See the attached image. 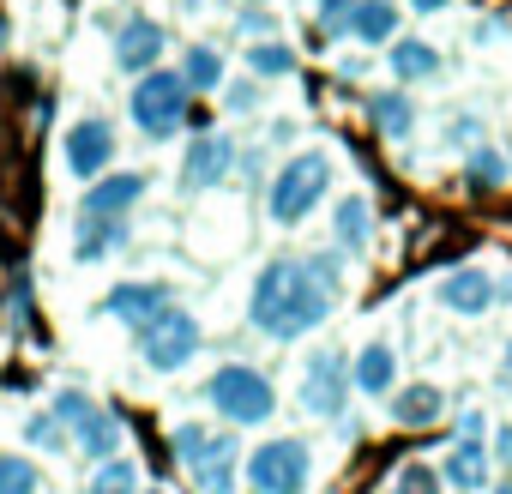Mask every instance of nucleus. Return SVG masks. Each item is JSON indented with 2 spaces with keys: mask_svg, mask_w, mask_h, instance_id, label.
I'll return each mask as SVG.
<instances>
[{
  "mask_svg": "<svg viewBox=\"0 0 512 494\" xmlns=\"http://www.w3.org/2000/svg\"><path fill=\"white\" fill-rule=\"evenodd\" d=\"M332 302H338V290H326L308 272V260H266V272L253 278V296H247V320H253V332L290 344V338H308L332 314Z\"/></svg>",
  "mask_w": 512,
  "mask_h": 494,
  "instance_id": "1",
  "label": "nucleus"
},
{
  "mask_svg": "<svg viewBox=\"0 0 512 494\" xmlns=\"http://www.w3.org/2000/svg\"><path fill=\"white\" fill-rule=\"evenodd\" d=\"M205 404L235 422V428H253V422H272L278 416V386L260 374V368H247V362H223L211 380H205Z\"/></svg>",
  "mask_w": 512,
  "mask_h": 494,
  "instance_id": "2",
  "label": "nucleus"
},
{
  "mask_svg": "<svg viewBox=\"0 0 512 494\" xmlns=\"http://www.w3.org/2000/svg\"><path fill=\"white\" fill-rule=\"evenodd\" d=\"M326 187H332V157L326 151H296L284 169H278V181H272V193H266V211H272V223H284V229H296L320 199H326Z\"/></svg>",
  "mask_w": 512,
  "mask_h": 494,
  "instance_id": "3",
  "label": "nucleus"
},
{
  "mask_svg": "<svg viewBox=\"0 0 512 494\" xmlns=\"http://www.w3.org/2000/svg\"><path fill=\"white\" fill-rule=\"evenodd\" d=\"M187 79L175 73V67H145L139 73V85H133V97H127V109H133V127L145 133V139H169L193 109H187Z\"/></svg>",
  "mask_w": 512,
  "mask_h": 494,
  "instance_id": "4",
  "label": "nucleus"
},
{
  "mask_svg": "<svg viewBox=\"0 0 512 494\" xmlns=\"http://www.w3.org/2000/svg\"><path fill=\"white\" fill-rule=\"evenodd\" d=\"M139 356H145V368H157V374H175V368H187L193 356H199V320L187 314V308H157L145 326H139Z\"/></svg>",
  "mask_w": 512,
  "mask_h": 494,
  "instance_id": "5",
  "label": "nucleus"
},
{
  "mask_svg": "<svg viewBox=\"0 0 512 494\" xmlns=\"http://www.w3.org/2000/svg\"><path fill=\"white\" fill-rule=\"evenodd\" d=\"M55 416H61V428H67V446H79L85 458H109V452H121V422H115L91 392L61 386V392H55Z\"/></svg>",
  "mask_w": 512,
  "mask_h": 494,
  "instance_id": "6",
  "label": "nucleus"
},
{
  "mask_svg": "<svg viewBox=\"0 0 512 494\" xmlns=\"http://www.w3.org/2000/svg\"><path fill=\"white\" fill-rule=\"evenodd\" d=\"M314 476V452L302 440H266L260 452L247 458V482L253 494H302Z\"/></svg>",
  "mask_w": 512,
  "mask_h": 494,
  "instance_id": "7",
  "label": "nucleus"
},
{
  "mask_svg": "<svg viewBox=\"0 0 512 494\" xmlns=\"http://www.w3.org/2000/svg\"><path fill=\"white\" fill-rule=\"evenodd\" d=\"M344 404H350V368H344V356L338 350L308 356V368H302V410L332 422V416H344Z\"/></svg>",
  "mask_w": 512,
  "mask_h": 494,
  "instance_id": "8",
  "label": "nucleus"
},
{
  "mask_svg": "<svg viewBox=\"0 0 512 494\" xmlns=\"http://www.w3.org/2000/svg\"><path fill=\"white\" fill-rule=\"evenodd\" d=\"M61 157H67V175H73V181H97V175L115 163V127L97 121V115L73 121L67 139H61Z\"/></svg>",
  "mask_w": 512,
  "mask_h": 494,
  "instance_id": "9",
  "label": "nucleus"
},
{
  "mask_svg": "<svg viewBox=\"0 0 512 494\" xmlns=\"http://www.w3.org/2000/svg\"><path fill=\"white\" fill-rule=\"evenodd\" d=\"M229 169H235V139L229 133H199L187 145V157H181V187L187 193H205V187L229 181Z\"/></svg>",
  "mask_w": 512,
  "mask_h": 494,
  "instance_id": "10",
  "label": "nucleus"
},
{
  "mask_svg": "<svg viewBox=\"0 0 512 494\" xmlns=\"http://www.w3.org/2000/svg\"><path fill=\"white\" fill-rule=\"evenodd\" d=\"M181 464H187L199 494H235V440L229 434H205Z\"/></svg>",
  "mask_w": 512,
  "mask_h": 494,
  "instance_id": "11",
  "label": "nucleus"
},
{
  "mask_svg": "<svg viewBox=\"0 0 512 494\" xmlns=\"http://www.w3.org/2000/svg\"><path fill=\"white\" fill-rule=\"evenodd\" d=\"M145 187H151V175H139V169L97 175V181H85V199H79V211H97V217H127V211L145 199Z\"/></svg>",
  "mask_w": 512,
  "mask_h": 494,
  "instance_id": "12",
  "label": "nucleus"
},
{
  "mask_svg": "<svg viewBox=\"0 0 512 494\" xmlns=\"http://www.w3.org/2000/svg\"><path fill=\"white\" fill-rule=\"evenodd\" d=\"M163 49H169V37H163V25L157 19H127L121 31H115V67L121 73H145V67H157L163 61Z\"/></svg>",
  "mask_w": 512,
  "mask_h": 494,
  "instance_id": "13",
  "label": "nucleus"
},
{
  "mask_svg": "<svg viewBox=\"0 0 512 494\" xmlns=\"http://www.w3.org/2000/svg\"><path fill=\"white\" fill-rule=\"evenodd\" d=\"M133 235H127V217H97V211H79V223H73V260L79 266H91V260H109V254H121Z\"/></svg>",
  "mask_w": 512,
  "mask_h": 494,
  "instance_id": "14",
  "label": "nucleus"
},
{
  "mask_svg": "<svg viewBox=\"0 0 512 494\" xmlns=\"http://www.w3.org/2000/svg\"><path fill=\"white\" fill-rule=\"evenodd\" d=\"M157 308H169V284H157V278H145V284H115L109 296H103V314L109 320H121V326H145Z\"/></svg>",
  "mask_w": 512,
  "mask_h": 494,
  "instance_id": "15",
  "label": "nucleus"
},
{
  "mask_svg": "<svg viewBox=\"0 0 512 494\" xmlns=\"http://www.w3.org/2000/svg\"><path fill=\"white\" fill-rule=\"evenodd\" d=\"M440 308H452V314H464V320L488 314V308H494V278L476 272V266L446 272V278H440Z\"/></svg>",
  "mask_w": 512,
  "mask_h": 494,
  "instance_id": "16",
  "label": "nucleus"
},
{
  "mask_svg": "<svg viewBox=\"0 0 512 494\" xmlns=\"http://www.w3.org/2000/svg\"><path fill=\"white\" fill-rule=\"evenodd\" d=\"M440 482H452L458 494L488 488V452H482V434H458V446H452L446 464H440Z\"/></svg>",
  "mask_w": 512,
  "mask_h": 494,
  "instance_id": "17",
  "label": "nucleus"
},
{
  "mask_svg": "<svg viewBox=\"0 0 512 494\" xmlns=\"http://www.w3.org/2000/svg\"><path fill=\"white\" fill-rule=\"evenodd\" d=\"M392 31H398V7H392V0H350L344 37H356V43H392Z\"/></svg>",
  "mask_w": 512,
  "mask_h": 494,
  "instance_id": "18",
  "label": "nucleus"
},
{
  "mask_svg": "<svg viewBox=\"0 0 512 494\" xmlns=\"http://www.w3.org/2000/svg\"><path fill=\"white\" fill-rule=\"evenodd\" d=\"M392 374H398V356H392V344H368V350L356 356V368H350V392H368V398H380V392H392Z\"/></svg>",
  "mask_w": 512,
  "mask_h": 494,
  "instance_id": "19",
  "label": "nucleus"
},
{
  "mask_svg": "<svg viewBox=\"0 0 512 494\" xmlns=\"http://www.w3.org/2000/svg\"><path fill=\"white\" fill-rule=\"evenodd\" d=\"M368 121H374L386 139H410V127H416L410 91H374V97H368Z\"/></svg>",
  "mask_w": 512,
  "mask_h": 494,
  "instance_id": "20",
  "label": "nucleus"
},
{
  "mask_svg": "<svg viewBox=\"0 0 512 494\" xmlns=\"http://www.w3.org/2000/svg\"><path fill=\"white\" fill-rule=\"evenodd\" d=\"M440 410H446V398H440V386H428V380H416V386L392 392V416H398L404 428H428Z\"/></svg>",
  "mask_w": 512,
  "mask_h": 494,
  "instance_id": "21",
  "label": "nucleus"
},
{
  "mask_svg": "<svg viewBox=\"0 0 512 494\" xmlns=\"http://www.w3.org/2000/svg\"><path fill=\"white\" fill-rule=\"evenodd\" d=\"M392 73H398L404 85H422V79L440 73V55H434L422 37H398V43H392Z\"/></svg>",
  "mask_w": 512,
  "mask_h": 494,
  "instance_id": "22",
  "label": "nucleus"
},
{
  "mask_svg": "<svg viewBox=\"0 0 512 494\" xmlns=\"http://www.w3.org/2000/svg\"><path fill=\"white\" fill-rule=\"evenodd\" d=\"M368 235H374V205L362 199V193H350V199H338V247H368Z\"/></svg>",
  "mask_w": 512,
  "mask_h": 494,
  "instance_id": "23",
  "label": "nucleus"
},
{
  "mask_svg": "<svg viewBox=\"0 0 512 494\" xmlns=\"http://www.w3.org/2000/svg\"><path fill=\"white\" fill-rule=\"evenodd\" d=\"M181 79H187V91H223V55L217 49H205V43H193L187 55H181V67H175Z\"/></svg>",
  "mask_w": 512,
  "mask_h": 494,
  "instance_id": "24",
  "label": "nucleus"
},
{
  "mask_svg": "<svg viewBox=\"0 0 512 494\" xmlns=\"http://www.w3.org/2000/svg\"><path fill=\"white\" fill-rule=\"evenodd\" d=\"M247 67H253V79H290L296 73V49L278 43V37H260L247 49Z\"/></svg>",
  "mask_w": 512,
  "mask_h": 494,
  "instance_id": "25",
  "label": "nucleus"
},
{
  "mask_svg": "<svg viewBox=\"0 0 512 494\" xmlns=\"http://www.w3.org/2000/svg\"><path fill=\"white\" fill-rule=\"evenodd\" d=\"M500 181H506V157L488 151V145H470V157H464V187H470V193H494Z\"/></svg>",
  "mask_w": 512,
  "mask_h": 494,
  "instance_id": "26",
  "label": "nucleus"
},
{
  "mask_svg": "<svg viewBox=\"0 0 512 494\" xmlns=\"http://www.w3.org/2000/svg\"><path fill=\"white\" fill-rule=\"evenodd\" d=\"M37 488H43V476H37V464H31V458L0 452V494H37Z\"/></svg>",
  "mask_w": 512,
  "mask_h": 494,
  "instance_id": "27",
  "label": "nucleus"
},
{
  "mask_svg": "<svg viewBox=\"0 0 512 494\" xmlns=\"http://www.w3.org/2000/svg\"><path fill=\"white\" fill-rule=\"evenodd\" d=\"M25 446H37V452H67L61 416H55V410H49V416H25Z\"/></svg>",
  "mask_w": 512,
  "mask_h": 494,
  "instance_id": "28",
  "label": "nucleus"
},
{
  "mask_svg": "<svg viewBox=\"0 0 512 494\" xmlns=\"http://www.w3.org/2000/svg\"><path fill=\"white\" fill-rule=\"evenodd\" d=\"M308 13L320 19V37H344V13H350V0H308Z\"/></svg>",
  "mask_w": 512,
  "mask_h": 494,
  "instance_id": "29",
  "label": "nucleus"
},
{
  "mask_svg": "<svg viewBox=\"0 0 512 494\" xmlns=\"http://www.w3.org/2000/svg\"><path fill=\"white\" fill-rule=\"evenodd\" d=\"M398 494H440V476H434L428 464H410V470L398 476Z\"/></svg>",
  "mask_w": 512,
  "mask_h": 494,
  "instance_id": "30",
  "label": "nucleus"
},
{
  "mask_svg": "<svg viewBox=\"0 0 512 494\" xmlns=\"http://www.w3.org/2000/svg\"><path fill=\"white\" fill-rule=\"evenodd\" d=\"M7 314H13V326H31V278H25V272L13 278V296H7Z\"/></svg>",
  "mask_w": 512,
  "mask_h": 494,
  "instance_id": "31",
  "label": "nucleus"
},
{
  "mask_svg": "<svg viewBox=\"0 0 512 494\" xmlns=\"http://www.w3.org/2000/svg\"><path fill=\"white\" fill-rule=\"evenodd\" d=\"M308 272H314L326 290H344V266H338V254H314V260H308Z\"/></svg>",
  "mask_w": 512,
  "mask_h": 494,
  "instance_id": "32",
  "label": "nucleus"
},
{
  "mask_svg": "<svg viewBox=\"0 0 512 494\" xmlns=\"http://www.w3.org/2000/svg\"><path fill=\"white\" fill-rule=\"evenodd\" d=\"M241 31H247L253 43H260V37H272V31H278V19H272L266 7H247V13H241Z\"/></svg>",
  "mask_w": 512,
  "mask_h": 494,
  "instance_id": "33",
  "label": "nucleus"
},
{
  "mask_svg": "<svg viewBox=\"0 0 512 494\" xmlns=\"http://www.w3.org/2000/svg\"><path fill=\"white\" fill-rule=\"evenodd\" d=\"M494 458H500V464H512V422H506V428H494Z\"/></svg>",
  "mask_w": 512,
  "mask_h": 494,
  "instance_id": "34",
  "label": "nucleus"
},
{
  "mask_svg": "<svg viewBox=\"0 0 512 494\" xmlns=\"http://www.w3.org/2000/svg\"><path fill=\"white\" fill-rule=\"evenodd\" d=\"M253 97H260L253 85H235V91H229V109H253Z\"/></svg>",
  "mask_w": 512,
  "mask_h": 494,
  "instance_id": "35",
  "label": "nucleus"
},
{
  "mask_svg": "<svg viewBox=\"0 0 512 494\" xmlns=\"http://www.w3.org/2000/svg\"><path fill=\"white\" fill-rule=\"evenodd\" d=\"M458 139H464V145H476V121H470V115H464V121H452V145H458Z\"/></svg>",
  "mask_w": 512,
  "mask_h": 494,
  "instance_id": "36",
  "label": "nucleus"
},
{
  "mask_svg": "<svg viewBox=\"0 0 512 494\" xmlns=\"http://www.w3.org/2000/svg\"><path fill=\"white\" fill-rule=\"evenodd\" d=\"M410 7H416V13H446L452 0H410Z\"/></svg>",
  "mask_w": 512,
  "mask_h": 494,
  "instance_id": "37",
  "label": "nucleus"
},
{
  "mask_svg": "<svg viewBox=\"0 0 512 494\" xmlns=\"http://www.w3.org/2000/svg\"><path fill=\"white\" fill-rule=\"evenodd\" d=\"M494 494H512V482H494Z\"/></svg>",
  "mask_w": 512,
  "mask_h": 494,
  "instance_id": "38",
  "label": "nucleus"
},
{
  "mask_svg": "<svg viewBox=\"0 0 512 494\" xmlns=\"http://www.w3.org/2000/svg\"><path fill=\"white\" fill-rule=\"evenodd\" d=\"M0 49H7V19H0Z\"/></svg>",
  "mask_w": 512,
  "mask_h": 494,
  "instance_id": "39",
  "label": "nucleus"
},
{
  "mask_svg": "<svg viewBox=\"0 0 512 494\" xmlns=\"http://www.w3.org/2000/svg\"><path fill=\"white\" fill-rule=\"evenodd\" d=\"M506 374H512V344H506Z\"/></svg>",
  "mask_w": 512,
  "mask_h": 494,
  "instance_id": "40",
  "label": "nucleus"
},
{
  "mask_svg": "<svg viewBox=\"0 0 512 494\" xmlns=\"http://www.w3.org/2000/svg\"><path fill=\"white\" fill-rule=\"evenodd\" d=\"M247 7H272V0H247Z\"/></svg>",
  "mask_w": 512,
  "mask_h": 494,
  "instance_id": "41",
  "label": "nucleus"
},
{
  "mask_svg": "<svg viewBox=\"0 0 512 494\" xmlns=\"http://www.w3.org/2000/svg\"><path fill=\"white\" fill-rule=\"evenodd\" d=\"M145 494H169V488H145Z\"/></svg>",
  "mask_w": 512,
  "mask_h": 494,
  "instance_id": "42",
  "label": "nucleus"
}]
</instances>
